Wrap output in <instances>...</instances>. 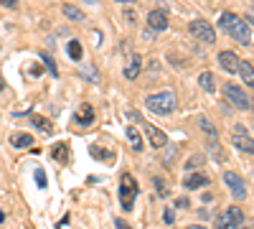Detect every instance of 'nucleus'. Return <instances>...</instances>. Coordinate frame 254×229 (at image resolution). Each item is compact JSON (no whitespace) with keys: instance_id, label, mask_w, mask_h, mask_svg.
Wrapping results in <instances>:
<instances>
[{"instance_id":"13","label":"nucleus","mask_w":254,"mask_h":229,"mask_svg":"<svg viewBox=\"0 0 254 229\" xmlns=\"http://www.w3.org/2000/svg\"><path fill=\"white\" fill-rule=\"evenodd\" d=\"M31 122L36 125V128H38L41 133H46V135H51V133H54V125H51V120H46V117L33 115V117H31Z\"/></svg>"},{"instance_id":"26","label":"nucleus","mask_w":254,"mask_h":229,"mask_svg":"<svg viewBox=\"0 0 254 229\" xmlns=\"http://www.w3.org/2000/svg\"><path fill=\"white\" fill-rule=\"evenodd\" d=\"M198 163H203V155H193V158H190V160L186 163V171H193Z\"/></svg>"},{"instance_id":"12","label":"nucleus","mask_w":254,"mask_h":229,"mask_svg":"<svg viewBox=\"0 0 254 229\" xmlns=\"http://www.w3.org/2000/svg\"><path fill=\"white\" fill-rule=\"evenodd\" d=\"M140 67H142V59H140V56H132V59H130V67L125 69V76H127V79H137V76H140Z\"/></svg>"},{"instance_id":"5","label":"nucleus","mask_w":254,"mask_h":229,"mask_svg":"<svg viewBox=\"0 0 254 229\" xmlns=\"http://www.w3.org/2000/svg\"><path fill=\"white\" fill-rule=\"evenodd\" d=\"M224 183L229 186V191L234 194L237 199H247V183H244V178H242L239 173H234V171H224Z\"/></svg>"},{"instance_id":"30","label":"nucleus","mask_w":254,"mask_h":229,"mask_svg":"<svg viewBox=\"0 0 254 229\" xmlns=\"http://www.w3.org/2000/svg\"><path fill=\"white\" fill-rule=\"evenodd\" d=\"M176 222V214H173V209H168L165 212V224H173Z\"/></svg>"},{"instance_id":"7","label":"nucleus","mask_w":254,"mask_h":229,"mask_svg":"<svg viewBox=\"0 0 254 229\" xmlns=\"http://www.w3.org/2000/svg\"><path fill=\"white\" fill-rule=\"evenodd\" d=\"M234 145L242 151V153H247V155H252L254 153V143H252V135H249V130L244 128V125H237L234 128Z\"/></svg>"},{"instance_id":"6","label":"nucleus","mask_w":254,"mask_h":229,"mask_svg":"<svg viewBox=\"0 0 254 229\" xmlns=\"http://www.w3.org/2000/svg\"><path fill=\"white\" fill-rule=\"evenodd\" d=\"M190 28V33H193L198 41H203V44H214V41H216V33H214V28H211L208 23H206V20H193V23H190L188 26Z\"/></svg>"},{"instance_id":"22","label":"nucleus","mask_w":254,"mask_h":229,"mask_svg":"<svg viewBox=\"0 0 254 229\" xmlns=\"http://www.w3.org/2000/svg\"><path fill=\"white\" fill-rule=\"evenodd\" d=\"M226 214H229L231 219H234V222H237L239 227L244 224V212L239 209V206H229V209H226Z\"/></svg>"},{"instance_id":"28","label":"nucleus","mask_w":254,"mask_h":229,"mask_svg":"<svg viewBox=\"0 0 254 229\" xmlns=\"http://www.w3.org/2000/svg\"><path fill=\"white\" fill-rule=\"evenodd\" d=\"M155 186H158V196H168V194H171V191H168V186L160 178H155Z\"/></svg>"},{"instance_id":"33","label":"nucleus","mask_w":254,"mask_h":229,"mask_svg":"<svg viewBox=\"0 0 254 229\" xmlns=\"http://www.w3.org/2000/svg\"><path fill=\"white\" fill-rule=\"evenodd\" d=\"M188 229H206V227H201V224H190Z\"/></svg>"},{"instance_id":"25","label":"nucleus","mask_w":254,"mask_h":229,"mask_svg":"<svg viewBox=\"0 0 254 229\" xmlns=\"http://www.w3.org/2000/svg\"><path fill=\"white\" fill-rule=\"evenodd\" d=\"M201 128L208 133V138H216V128H214V125H211L208 120H201Z\"/></svg>"},{"instance_id":"32","label":"nucleus","mask_w":254,"mask_h":229,"mask_svg":"<svg viewBox=\"0 0 254 229\" xmlns=\"http://www.w3.org/2000/svg\"><path fill=\"white\" fill-rule=\"evenodd\" d=\"M115 224H117V229H130V224H125V222H122V219H117V222H115Z\"/></svg>"},{"instance_id":"17","label":"nucleus","mask_w":254,"mask_h":229,"mask_svg":"<svg viewBox=\"0 0 254 229\" xmlns=\"http://www.w3.org/2000/svg\"><path fill=\"white\" fill-rule=\"evenodd\" d=\"M198 84H201V89H206V92H214V89H216V81H214V74H208V72H203V74L198 76Z\"/></svg>"},{"instance_id":"8","label":"nucleus","mask_w":254,"mask_h":229,"mask_svg":"<svg viewBox=\"0 0 254 229\" xmlns=\"http://www.w3.org/2000/svg\"><path fill=\"white\" fill-rule=\"evenodd\" d=\"M142 128H145L147 138H150V145H153V148H165L168 138H165V133H163L160 128H155V125H150V122H142Z\"/></svg>"},{"instance_id":"27","label":"nucleus","mask_w":254,"mask_h":229,"mask_svg":"<svg viewBox=\"0 0 254 229\" xmlns=\"http://www.w3.org/2000/svg\"><path fill=\"white\" fill-rule=\"evenodd\" d=\"M20 0H0V8H8V10H15Z\"/></svg>"},{"instance_id":"2","label":"nucleus","mask_w":254,"mask_h":229,"mask_svg":"<svg viewBox=\"0 0 254 229\" xmlns=\"http://www.w3.org/2000/svg\"><path fill=\"white\" fill-rule=\"evenodd\" d=\"M145 107L150 110V112H155V115H171L176 110V94L171 89L150 94V97L145 99Z\"/></svg>"},{"instance_id":"14","label":"nucleus","mask_w":254,"mask_h":229,"mask_svg":"<svg viewBox=\"0 0 254 229\" xmlns=\"http://www.w3.org/2000/svg\"><path fill=\"white\" fill-rule=\"evenodd\" d=\"M237 72L242 74V79H244V84H247V87H252V84H254V76H252V64H249V61H239Z\"/></svg>"},{"instance_id":"29","label":"nucleus","mask_w":254,"mask_h":229,"mask_svg":"<svg viewBox=\"0 0 254 229\" xmlns=\"http://www.w3.org/2000/svg\"><path fill=\"white\" fill-rule=\"evenodd\" d=\"M36 183L41 186V189H46L49 181H46V173H44V171H36Z\"/></svg>"},{"instance_id":"10","label":"nucleus","mask_w":254,"mask_h":229,"mask_svg":"<svg viewBox=\"0 0 254 229\" xmlns=\"http://www.w3.org/2000/svg\"><path fill=\"white\" fill-rule=\"evenodd\" d=\"M219 64H221L224 72L234 74L237 67H239V56H237V54H231V51H221V54H219Z\"/></svg>"},{"instance_id":"9","label":"nucleus","mask_w":254,"mask_h":229,"mask_svg":"<svg viewBox=\"0 0 254 229\" xmlns=\"http://www.w3.org/2000/svg\"><path fill=\"white\" fill-rule=\"evenodd\" d=\"M147 26H150L153 31H165L168 28V13L165 10H150L147 13Z\"/></svg>"},{"instance_id":"4","label":"nucleus","mask_w":254,"mask_h":229,"mask_svg":"<svg viewBox=\"0 0 254 229\" xmlns=\"http://www.w3.org/2000/svg\"><path fill=\"white\" fill-rule=\"evenodd\" d=\"M224 94H226V99H229L237 110H242V112L252 110V102H249V97L244 94V89H239V87H234V84H226V87H224Z\"/></svg>"},{"instance_id":"23","label":"nucleus","mask_w":254,"mask_h":229,"mask_svg":"<svg viewBox=\"0 0 254 229\" xmlns=\"http://www.w3.org/2000/svg\"><path fill=\"white\" fill-rule=\"evenodd\" d=\"M66 151H69L66 145H56V148H54V158H56V160H66V158H69Z\"/></svg>"},{"instance_id":"15","label":"nucleus","mask_w":254,"mask_h":229,"mask_svg":"<svg viewBox=\"0 0 254 229\" xmlns=\"http://www.w3.org/2000/svg\"><path fill=\"white\" fill-rule=\"evenodd\" d=\"M10 145H13V148H31V145H33V138H31L28 133L13 135V138H10Z\"/></svg>"},{"instance_id":"34","label":"nucleus","mask_w":254,"mask_h":229,"mask_svg":"<svg viewBox=\"0 0 254 229\" xmlns=\"http://www.w3.org/2000/svg\"><path fill=\"white\" fill-rule=\"evenodd\" d=\"M117 3H132V0H117Z\"/></svg>"},{"instance_id":"31","label":"nucleus","mask_w":254,"mask_h":229,"mask_svg":"<svg viewBox=\"0 0 254 229\" xmlns=\"http://www.w3.org/2000/svg\"><path fill=\"white\" fill-rule=\"evenodd\" d=\"M176 206H181V209H188V199H186V196H181V199L176 201Z\"/></svg>"},{"instance_id":"3","label":"nucleus","mask_w":254,"mask_h":229,"mask_svg":"<svg viewBox=\"0 0 254 229\" xmlns=\"http://www.w3.org/2000/svg\"><path fill=\"white\" fill-rule=\"evenodd\" d=\"M135 196H137V181L132 178V173H122V178H120V204H122L125 212H132Z\"/></svg>"},{"instance_id":"20","label":"nucleus","mask_w":254,"mask_h":229,"mask_svg":"<svg viewBox=\"0 0 254 229\" xmlns=\"http://www.w3.org/2000/svg\"><path fill=\"white\" fill-rule=\"evenodd\" d=\"M61 10H64V15H66V18H71V20H84V13H81L76 5H69V3H66V5H64Z\"/></svg>"},{"instance_id":"21","label":"nucleus","mask_w":254,"mask_h":229,"mask_svg":"<svg viewBox=\"0 0 254 229\" xmlns=\"http://www.w3.org/2000/svg\"><path fill=\"white\" fill-rule=\"evenodd\" d=\"M66 51H69V59H74V61L81 59V44H79V41H69Z\"/></svg>"},{"instance_id":"19","label":"nucleus","mask_w":254,"mask_h":229,"mask_svg":"<svg viewBox=\"0 0 254 229\" xmlns=\"http://www.w3.org/2000/svg\"><path fill=\"white\" fill-rule=\"evenodd\" d=\"M216 229H239V224H237L234 219H231V217L224 212V214L216 219Z\"/></svg>"},{"instance_id":"24","label":"nucleus","mask_w":254,"mask_h":229,"mask_svg":"<svg viewBox=\"0 0 254 229\" xmlns=\"http://www.w3.org/2000/svg\"><path fill=\"white\" fill-rule=\"evenodd\" d=\"M41 59H44V64L49 67V72H51L54 76H59V69H56V64H54V59H51V56H46V54H44V56H41Z\"/></svg>"},{"instance_id":"16","label":"nucleus","mask_w":254,"mask_h":229,"mask_svg":"<svg viewBox=\"0 0 254 229\" xmlns=\"http://www.w3.org/2000/svg\"><path fill=\"white\" fill-rule=\"evenodd\" d=\"M127 140H130V145H132L135 153L142 151V138H140V133H137L135 128H127Z\"/></svg>"},{"instance_id":"18","label":"nucleus","mask_w":254,"mask_h":229,"mask_svg":"<svg viewBox=\"0 0 254 229\" xmlns=\"http://www.w3.org/2000/svg\"><path fill=\"white\" fill-rule=\"evenodd\" d=\"M92 120H94L92 107H89V105H81V112L76 115V122H79V125H92Z\"/></svg>"},{"instance_id":"1","label":"nucleus","mask_w":254,"mask_h":229,"mask_svg":"<svg viewBox=\"0 0 254 229\" xmlns=\"http://www.w3.org/2000/svg\"><path fill=\"white\" fill-rule=\"evenodd\" d=\"M219 28L226 31L229 36H234L239 44L252 46V26H249V20H242V18L234 15V13H221V18H219Z\"/></svg>"},{"instance_id":"11","label":"nucleus","mask_w":254,"mask_h":229,"mask_svg":"<svg viewBox=\"0 0 254 229\" xmlns=\"http://www.w3.org/2000/svg\"><path fill=\"white\" fill-rule=\"evenodd\" d=\"M208 183V176H203V173H190L188 178H186V189H201V186H206Z\"/></svg>"}]
</instances>
